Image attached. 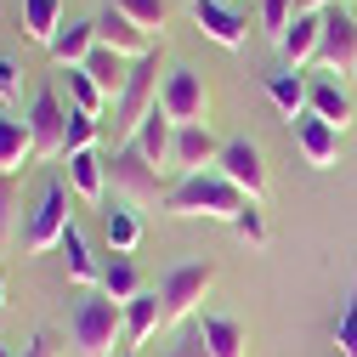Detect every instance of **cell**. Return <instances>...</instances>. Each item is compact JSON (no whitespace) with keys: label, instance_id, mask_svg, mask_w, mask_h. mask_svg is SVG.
Masks as SVG:
<instances>
[{"label":"cell","instance_id":"7c38bea8","mask_svg":"<svg viewBox=\"0 0 357 357\" xmlns=\"http://www.w3.org/2000/svg\"><path fill=\"white\" fill-rule=\"evenodd\" d=\"M91 23H97V46H108V52H119V57H130V63L153 52V34L137 29V23H130V17L114 6V0H108V6H102Z\"/></svg>","mask_w":357,"mask_h":357},{"label":"cell","instance_id":"60d3db41","mask_svg":"<svg viewBox=\"0 0 357 357\" xmlns=\"http://www.w3.org/2000/svg\"><path fill=\"white\" fill-rule=\"evenodd\" d=\"M0 357H12V346H6V340H0Z\"/></svg>","mask_w":357,"mask_h":357},{"label":"cell","instance_id":"1f68e13d","mask_svg":"<svg viewBox=\"0 0 357 357\" xmlns=\"http://www.w3.org/2000/svg\"><path fill=\"white\" fill-rule=\"evenodd\" d=\"M335 351L340 357H357V273H351V295H346L340 324H335Z\"/></svg>","mask_w":357,"mask_h":357},{"label":"cell","instance_id":"7402d4cb","mask_svg":"<svg viewBox=\"0 0 357 357\" xmlns=\"http://www.w3.org/2000/svg\"><path fill=\"white\" fill-rule=\"evenodd\" d=\"M130 142L142 148V159H148V165H159V170H165V165H170V153H176V125L165 119V108H153V114L137 125V137H130Z\"/></svg>","mask_w":357,"mask_h":357},{"label":"cell","instance_id":"8fae6325","mask_svg":"<svg viewBox=\"0 0 357 357\" xmlns=\"http://www.w3.org/2000/svg\"><path fill=\"white\" fill-rule=\"evenodd\" d=\"M289 130H295V148H301V159L312 170H335L340 165V130L329 119H318V114L306 108L301 119H289Z\"/></svg>","mask_w":357,"mask_h":357},{"label":"cell","instance_id":"7a4b0ae2","mask_svg":"<svg viewBox=\"0 0 357 357\" xmlns=\"http://www.w3.org/2000/svg\"><path fill=\"white\" fill-rule=\"evenodd\" d=\"M255 199H244L233 182H227V176H182V182H176L170 193H165V210L170 215H204V221H227V227H238V215L250 210Z\"/></svg>","mask_w":357,"mask_h":357},{"label":"cell","instance_id":"d590c367","mask_svg":"<svg viewBox=\"0 0 357 357\" xmlns=\"http://www.w3.org/2000/svg\"><path fill=\"white\" fill-rule=\"evenodd\" d=\"M17 74H23V68H17L12 57H0V102H12V97H17V85H23Z\"/></svg>","mask_w":357,"mask_h":357},{"label":"cell","instance_id":"d6986e66","mask_svg":"<svg viewBox=\"0 0 357 357\" xmlns=\"http://www.w3.org/2000/svg\"><path fill=\"white\" fill-rule=\"evenodd\" d=\"M102 238H108V255H130L142 244V221H137V204H102Z\"/></svg>","mask_w":357,"mask_h":357},{"label":"cell","instance_id":"9a60e30c","mask_svg":"<svg viewBox=\"0 0 357 357\" xmlns=\"http://www.w3.org/2000/svg\"><path fill=\"white\" fill-rule=\"evenodd\" d=\"M221 148H227V142H215V137H210V125H176V153H170V170L199 176L204 165H215V159H221Z\"/></svg>","mask_w":357,"mask_h":357},{"label":"cell","instance_id":"603a6c76","mask_svg":"<svg viewBox=\"0 0 357 357\" xmlns=\"http://www.w3.org/2000/svg\"><path fill=\"white\" fill-rule=\"evenodd\" d=\"M52 63L57 68H85V57L97 52V23H68V29H57V40H52Z\"/></svg>","mask_w":357,"mask_h":357},{"label":"cell","instance_id":"f546056e","mask_svg":"<svg viewBox=\"0 0 357 357\" xmlns=\"http://www.w3.org/2000/svg\"><path fill=\"white\" fill-rule=\"evenodd\" d=\"M97 137H102V119H97V114H79V108H68V137H63V159H68V153H85V148H97Z\"/></svg>","mask_w":357,"mask_h":357},{"label":"cell","instance_id":"836d02e7","mask_svg":"<svg viewBox=\"0 0 357 357\" xmlns=\"http://www.w3.org/2000/svg\"><path fill=\"white\" fill-rule=\"evenodd\" d=\"M233 233H238L244 244H255V250L266 244V221H261V204H250V210L238 215V227H233Z\"/></svg>","mask_w":357,"mask_h":357},{"label":"cell","instance_id":"e575fe53","mask_svg":"<svg viewBox=\"0 0 357 357\" xmlns=\"http://www.w3.org/2000/svg\"><path fill=\"white\" fill-rule=\"evenodd\" d=\"M12 204H17V170H0V238H6V221H12Z\"/></svg>","mask_w":357,"mask_h":357},{"label":"cell","instance_id":"74e56055","mask_svg":"<svg viewBox=\"0 0 357 357\" xmlns=\"http://www.w3.org/2000/svg\"><path fill=\"white\" fill-rule=\"evenodd\" d=\"M23 357H57V335H52V329H40V335L23 346Z\"/></svg>","mask_w":357,"mask_h":357},{"label":"cell","instance_id":"5b68a950","mask_svg":"<svg viewBox=\"0 0 357 357\" xmlns=\"http://www.w3.org/2000/svg\"><path fill=\"white\" fill-rule=\"evenodd\" d=\"M108 188H114L119 204H159V199H165V193H159V165H148L137 142L114 148V159H108Z\"/></svg>","mask_w":357,"mask_h":357},{"label":"cell","instance_id":"4fadbf2b","mask_svg":"<svg viewBox=\"0 0 357 357\" xmlns=\"http://www.w3.org/2000/svg\"><path fill=\"white\" fill-rule=\"evenodd\" d=\"M188 12H193V23H199V34H204V40H215V46H227V52H238V46H244L250 23L227 6V0H188Z\"/></svg>","mask_w":357,"mask_h":357},{"label":"cell","instance_id":"83f0119b","mask_svg":"<svg viewBox=\"0 0 357 357\" xmlns=\"http://www.w3.org/2000/svg\"><path fill=\"white\" fill-rule=\"evenodd\" d=\"M63 79H68V108H79V114H97L102 119V102H108V91L85 74V68H63Z\"/></svg>","mask_w":357,"mask_h":357},{"label":"cell","instance_id":"484cf974","mask_svg":"<svg viewBox=\"0 0 357 357\" xmlns=\"http://www.w3.org/2000/svg\"><path fill=\"white\" fill-rule=\"evenodd\" d=\"M63 29V0H23V34L40 40V46H52Z\"/></svg>","mask_w":357,"mask_h":357},{"label":"cell","instance_id":"f35d334b","mask_svg":"<svg viewBox=\"0 0 357 357\" xmlns=\"http://www.w3.org/2000/svg\"><path fill=\"white\" fill-rule=\"evenodd\" d=\"M329 6H340V0H295V12H329Z\"/></svg>","mask_w":357,"mask_h":357},{"label":"cell","instance_id":"8992f818","mask_svg":"<svg viewBox=\"0 0 357 357\" xmlns=\"http://www.w3.org/2000/svg\"><path fill=\"white\" fill-rule=\"evenodd\" d=\"M215 284V261H182L159 278V301H165V324H182L199 312L204 289Z\"/></svg>","mask_w":357,"mask_h":357},{"label":"cell","instance_id":"44dd1931","mask_svg":"<svg viewBox=\"0 0 357 357\" xmlns=\"http://www.w3.org/2000/svg\"><path fill=\"white\" fill-rule=\"evenodd\" d=\"M68 188H74V199H85V204H102V188H108V165L97 159V148H85V153H68Z\"/></svg>","mask_w":357,"mask_h":357},{"label":"cell","instance_id":"b9f144b4","mask_svg":"<svg viewBox=\"0 0 357 357\" xmlns=\"http://www.w3.org/2000/svg\"><path fill=\"white\" fill-rule=\"evenodd\" d=\"M125 357H137V351H125Z\"/></svg>","mask_w":357,"mask_h":357},{"label":"cell","instance_id":"5bb4252c","mask_svg":"<svg viewBox=\"0 0 357 357\" xmlns=\"http://www.w3.org/2000/svg\"><path fill=\"white\" fill-rule=\"evenodd\" d=\"M318 46H324V12H295V23L278 40V57H284V68L301 74L306 63H318Z\"/></svg>","mask_w":357,"mask_h":357},{"label":"cell","instance_id":"277c9868","mask_svg":"<svg viewBox=\"0 0 357 357\" xmlns=\"http://www.w3.org/2000/svg\"><path fill=\"white\" fill-rule=\"evenodd\" d=\"M68 193H74L68 182H46V188H40V199H34L29 221H23V233H17V244H23L29 255L63 244V233L74 227V221H68Z\"/></svg>","mask_w":357,"mask_h":357},{"label":"cell","instance_id":"2e32d148","mask_svg":"<svg viewBox=\"0 0 357 357\" xmlns=\"http://www.w3.org/2000/svg\"><path fill=\"white\" fill-rule=\"evenodd\" d=\"M159 329H165V301H159V289H142L137 301H125V351L148 346Z\"/></svg>","mask_w":357,"mask_h":357},{"label":"cell","instance_id":"8d00e7d4","mask_svg":"<svg viewBox=\"0 0 357 357\" xmlns=\"http://www.w3.org/2000/svg\"><path fill=\"white\" fill-rule=\"evenodd\" d=\"M170 357H210V351H204V335H199V324H193L182 340H176V351H170Z\"/></svg>","mask_w":357,"mask_h":357},{"label":"cell","instance_id":"ffe728a7","mask_svg":"<svg viewBox=\"0 0 357 357\" xmlns=\"http://www.w3.org/2000/svg\"><path fill=\"white\" fill-rule=\"evenodd\" d=\"M199 335H204V351L210 357H244V324L238 318H221V312H199Z\"/></svg>","mask_w":357,"mask_h":357},{"label":"cell","instance_id":"f1b7e54d","mask_svg":"<svg viewBox=\"0 0 357 357\" xmlns=\"http://www.w3.org/2000/svg\"><path fill=\"white\" fill-rule=\"evenodd\" d=\"M63 255H68V278H74V284H85V289L102 284V266L91 261V250H85L79 227H68V233H63Z\"/></svg>","mask_w":357,"mask_h":357},{"label":"cell","instance_id":"30bf717a","mask_svg":"<svg viewBox=\"0 0 357 357\" xmlns=\"http://www.w3.org/2000/svg\"><path fill=\"white\" fill-rule=\"evenodd\" d=\"M215 165H221V176H227V182H233L244 199H255V204L266 199V153H261L250 137H233L227 148H221Z\"/></svg>","mask_w":357,"mask_h":357},{"label":"cell","instance_id":"6da1fadb","mask_svg":"<svg viewBox=\"0 0 357 357\" xmlns=\"http://www.w3.org/2000/svg\"><path fill=\"white\" fill-rule=\"evenodd\" d=\"M125 340V306L102 289H85L68 312V346L74 357H114V346Z\"/></svg>","mask_w":357,"mask_h":357},{"label":"cell","instance_id":"52a82bcc","mask_svg":"<svg viewBox=\"0 0 357 357\" xmlns=\"http://www.w3.org/2000/svg\"><path fill=\"white\" fill-rule=\"evenodd\" d=\"M318 68L329 79H351L357 74V17L346 6H329L324 12V46H318Z\"/></svg>","mask_w":357,"mask_h":357},{"label":"cell","instance_id":"d6a6232c","mask_svg":"<svg viewBox=\"0 0 357 357\" xmlns=\"http://www.w3.org/2000/svg\"><path fill=\"white\" fill-rule=\"evenodd\" d=\"M289 23H295V0H261V34L273 40V46L284 40Z\"/></svg>","mask_w":357,"mask_h":357},{"label":"cell","instance_id":"9c48e42d","mask_svg":"<svg viewBox=\"0 0 357 357\" xmlns=\"http://www.w3.org/2000/svg\"><path fill=\"white\" fill-rule=\"evenodd\" d=\"M29 130H34V159H63V137H68V108L57 97V85H40L34 108H29Z\"/></svg>","mask_w":357,"mask_h":357},{"label":"cell","instance_id":"4316f807","mask_svg":"<svg viewBox=\"0 0 357 357\" xmlns=\"http://www.w3.org/2000/svg\"><path fill=\"white\" fill-rule=\"evenodd\" d=\"M102 295H114L119 306L142 295V273H137V261H130V255H114V261L102 266Z\"/></svg>","mask_w":357,"mask_h":357},{"label":"cell","instance_id":"cb8c5ba5","mask_svg":"<svg viewBox=\"0 0 357 357\" xmlns=\"http://www.w3.org/2000/svg\"><path fill=\"white\" fill-rule=\"evenodd\" d=\"M23 159H34V130L17 114H0V170H17Z\"/></svg>","mask_w":357,"mask_h":357},{"label":"cell","instance_id":"e0dca14e","mask_svg":"<svg viewBox=\"0 0 357 357\" xmlns=\"http://www.w3.org/2000/svg\"><path fill=\"white\" fill-rule=\"evenodd\" d=\"M306 85H312V79H301L295 68H273V74H261L266 102H273L284 119H301V114H306Z\"/></svg>","mask_w":357,"mask_h":357},{"label":"cell","instance_id":"3957f363","mask_svg":"<svg viewBox=\"0 0 357 357\" xmlns=\"http://www.w3.org/2000/svg\"><path fill=\"white\" fill-rule=\"evenodd\" d=\"M159 57H165V40H159L148 57H137V63H130V79H125V91H119V102H114V142H119V148L137 137V125L159 108V102H153V85H159Z\"/></svg>","mask_w":357,"mask_h":357},{"label":"cell","instance_id":"ab89813d","mask_svg":"<svg viewBox=\"0 0 357 357\" xmlns=\"http://www.w3.org/2000/svg\"><path fill=\"white\" fill-rule=\"evenodd\" d=\"M0 312H6V278H0Z\"/></svg>","mask_w":357,"mask_h":357},{"label":"cell","instance_id":"ac0fdd59","mask_svg":"<svg viewBox=\"0 0 357 357\" xmlns=\"http://www.w3.org/2000/svg\"><path fill=\"white\" fill-rule=\"evenodd\" d=\"M306 108L318 114V119H329L335 130H346V125H351V91H346L340 79H329V74L306 85Z\"/></svg>","mask_w":357,"mask_h":357},{"label":"cell","instance_id":"4dcf8cb0","mask_svg":"<svg viewBox=\"0 0 357 357\" xmlns=\"http://www.w3.org/2000/svg\"><path fill=\"white\" fill-rule=\"evenodd\" d=\"M114 6L137 23V29H148V34H159V29L170 23V6H165V0H114ZM159 40H165V34H159Z\"/></svg>","mask_w":357,"mask_h":357},{"label":"cell","instance_id":"ba28073f","mask_svg":"<svg viewBox=\"0 0 357 357\" xmlns=\"http://www.w3.org/2000/svg\"><path fill=\"white\" fill-rule=\"evenodd\" d=\"M159 108L170 125H204L210 114V91H204V74L199 68H170L159 85Z\"/></svg>","mask_w":357,"mask_h":357},{"label":"cell","instance_id":"d4e9b609","mask_svg":"<svg viewBox=\"0 0 357 357\" xmlns=\"http://www.w3.org/2000/svg\"><path fill=\"white\" fill-rule=\"evenodd\" d=\"M85 74H91L102 91L119 102V91H125V79H130V57H119V52H108V46H97L91 57H85Z\"/></svg>","mask_w":357,"mask_h":357}]
</instances>
